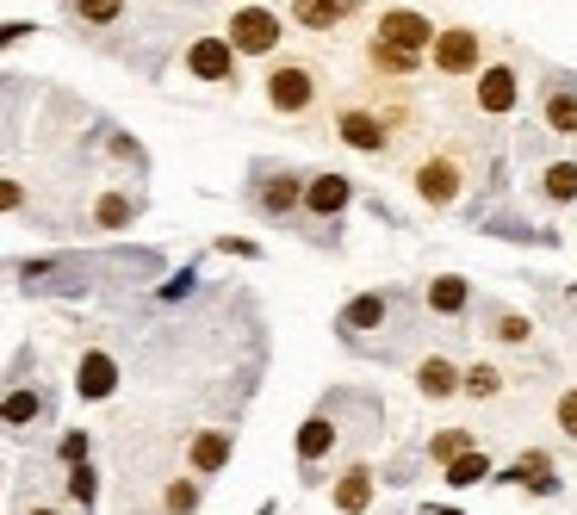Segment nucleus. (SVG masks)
<instances>
[{
	"label": "nucleus",
	"instance_id": "obj_20",
	"mask_svg": "<svg viewBox=\"0 0 577 515\" xmlns=\"http://www.w3.org/2000/svg\"><path fill=\"white\" fill-rule=\"evenodd\" d=\"M546 125L559 131V137H577V94H565V87H559V94L546 100Z\"/></svg>",
	"mask_w": 577,
	"mask_h": 515
},
{
	"label": "nucleus",
	"instance_id": "obj_11",
	"mask_svg": "<svg viewBox=\"0 0 577 515\" xmlns=\"http://www.w3.org/2000/svg\"><path fill=\"white\" fill-rule=\"evenodd\" d=\"M342 13H354V0H292V19L305 32H329Z\"/></svg>",
	"mask_w": 577,
	"mask_h": 515
},
{
	"label": "nucleus",
	"instance_id": "obj_8",
	"mask_svg": "<svg viewBox=\"0 0 577 515\" xmlns=\"http://www.w3.org/2000/svg\"><path fill=\"white\" fill-rule=\"evenodd\" d=\"M342 137H348V150H367V156H379L391 143V131L379 125L373 112H342Z\"/></svg>",
	"mask_w": 577,
	"mask_h": 515
},
{
	"label": "nucleus",
	"instance_id": "obj_15",
	"mask_svg": "<svg viewBox=\"0 0 577 515\" xmlns=\"http://www.w3.org/2000/svg\"><path fill=\"white\" fill-rule=\"evenodd\" d=\"M478 106L484 112H509L515 106V75L509 69H484L478 75Z\"/></svg>",
	"mask_w": 577,
	"mask_h": 515
},
{
	"label": "nucleus",
	"instance_id": "obj_17",
	"mask_svg": "<svg viewBox=\"0 0 577 515\" xmlns=\"http://www.w3.org/2000/svg\"><path fill=\"white\" fill-rule=\"evenodd\" d=\"M329 447H336V422L329 416H311L305 429H298V460H305V466H317Z\"/></svg>",
	"mask_w": 577,
	"mask_h": 515
},
{
	"label": "nucleus",
	"instance_id": "obj_1",
	"mask_svg": "<svg viewBox=\"0 0 577 515\" xmlns=\"http://www.w3.org/2000/svg\"><path fill=\"white\" fill-rule=\"evenodd\" d=\"M379 38H385L391 50H410V56H422V50L435 44V25L422 13H410V7H391L385 19H379Z\"/></svg>",
	"mask_w": 577,
	"mask_h": 515
},
{
	"label": "nucleus",
	"instance_id": "obj_30",
	"mask_svg": "<svg viewBox=\"0 0 577 515\" xmlns=\"http://www.w3.org/2000/svg\"><path fill=\"white\" fill-rule=\"evenodd\" d=\"M125 218H131V199H119V193L100 199V224H106V230H112V224H125Z\"/></svg>",
	"mask_w": 577,
	"mask_h": 515
},
{
	"label": "nucleus",
	"instance_id": "obj_28",
	"mask_svg": "<svg viewBox=\"0 0 577 515\" xmlns=\"http://www.w3.org/2000/svg\"><path fill=\"white\" fill-rule=\"evenodd\" d=\"M32 416H38V391H13V398H7V422H13V429H25Z\"/></svg>",
	"mask_w": 577,
	"mask_h": 515
},
{
	"label": "nucleus",
	"instance_id": "obj_2",
	"mask_svg": "<svg viewBox=\"0 0 577 515\" xmlns=\"http://www.w3.org/2000/svg\"><path fill=\"white\" fill-rule=\"evenodd\" d=\"M230 44L243 50V56H267V50L280 44V19L261 13V7H249V13L230 19Z\"/></svg>",
	"mask_w": 577,
	"mask_h": 515
},
{
	"label": "nucleus",
	"instance_id": "obj_34",
	"mask_svg": "<svg viewBox=\"0 0 577 515\" xmlns=\"http://www.w3.org/2000/svg\"><path fill=\"white\" fill-rule=\"evenodd\" d=\"M32 515H56V509H32Z\"/></svg>",
	"mask_w": 577,
	"mask_h": 515
},
{
	"label": "nucleus",
	"instance_id": "obj_5",
	"mask_svg": "<svg viewBox=\"0 0 577 515\" xmlns=\"http://www.w3.org/2000/svg\"><path fill=\"white\" fill-rule=\"evenodd\" d=\"M435 69L441 75H472V69H478V32H441L435 38Z\"/></svg>",
	"mask_w": 577,
	"mask_h": 515
},
{
	"label": "nucleus",
	"instance_id": "obj_25",
	"mask_svg": "<svg viewBox=\"0 0 577 515\" xmlns=\"http://www.w3.org/2000/svg\"><path fill=\"white\" fill-rule=\"evenodd\" d=\"M466 391H472V398H497V391H503V373L478 360V367H466Z\"/></svg>",
	"mask_w": 577,
	"mask_h": 515
},
{
	"label": "nucleus",
	"instance_id": "obj_32",
	"mask_svg": "<svg viewBox=\"0 0 577 515\" xmlns=\"http://www.w3.org/2000/svg\"><path fill=\"white\" fill-rule=\"evenodd\" d=\"M497 336L503 342H528V317H497Z\"/></svg>",
	"mask_w": 577,
	"mask_h": 515
},
{
	"label": "nucleus",
	"instance_id": "obj_10",
	"mask_svg": "<svg viewBox=\"0 0 577 515\" xmlns=\"http://www.w3.org/2000/svg\"><path fill=\"white\" fill-rule=\"evenodd\" d=\"M112 385H119V367H112V354H87L75 373V391L81 398H112Z\"/></svg>",
	"mask_w": 577,
	"mask_h": 515
},
{
	"label": "nucleus",
	"instance_id": "obj_13",
	"mask_svg": "<svg viewBox=\"0 0 577 515\" xmlns=\"http://www.w3.org/2000/svg\"><path fill=\"white\" fill-rule=\"evenodd\" d=\"M509 484H528V491H559V478H553V460H546V453H522V460H515L509 466Z\"/></svg>",
	"mask_w": 577,
	"mask_h": 515
},
{
	"label": "nucleus",
	"instance_id": "obj_22",
	"mask_svg": "<svg viewBox=\"0 0 577 515\" xmlns=\"http://www.w3.org/2000/svg\"><path fill=\"white\" fill-rule=\"evenodd\" d=\"M546 199H559V205L577 199V162H553L546 168Z\"/></svg>",
	"mask_w": 577,
	"mask_h": 515
},
{
	"label": "nucleus",
	"instance_id": "obj_3",
	"mask_svg": "<svg viewBox=\"0 0 577 515\" xmlns=\"http://www.w3.org/2000/svg\"><path fill=\"white\" fill-rule=\"evenodd\" d=\"M311 69H298V63H286V69H274L267 75V100H274V112H305L311 106Z\"/></svg>",
	"mask_w": 577,
	"mask_h": 515
},
{
	"label": "nucleus",
	"instance_id": "obj_16",
	"mask_svg": "<svg viewBox=\"0 0 577 515\" xmlns=\"http://www.w3.org/2000/svg\"><path fill=\"white\" fill-rule=\"evenodd\" d=\"M218 466H230V429H205L193 441V472H218Z\"/></svg>",
	"mask_w": 577,
	"mask_h": 515
},
{
	"label": "nucleus",
	"instance_id": "obj_31",
	"mask_svg": "<svg viewBox=\"0 0 577 515\" xmlns=\"http://www.w3.org/2000/svg\"><path fill=\"white\" fill-rule=\"evenodd\" d=\"M69 460V466H87V435H63V447H56Z\"/></svg>",
	"mask_w": 577,
	"mask_h": 515
},
{
	"label": "nucleus",
	"instance_id": "obj_33",
	"mask_svg": "<svg viewBox=\"0 0 577 515\" xmlns=\"http://www.w3.org/2000/svg\"><path fill=\"white\" fill-rule=\"evenodd\" d=\"M559 429L577 441V391H565V398H559Z\"/></svg>",
	"mask_w": 577,
	"mask_h": 515
},
{
	"label": "nucleus",
	"instance_id": "obj_9",
	"mask_svg": "<svg viewBox=\"0 0 577 515\" xmlns=\"http://www.w3.org/2000/svg\"><path fill=\"white\" fill-rule=\"evenodd\" d=\"M416 193L429 205H447L453 193H460V168H453V162H422V168H416Z\"/></svg>",
	"mask_w": 577,
	"mask_h": 515
},
{
	"label": "nucleus",
	"instance_id": "obj_24",
	"mask_svg": "<svg viewBox=\"0 0 577 515\" xmlns=\"http://www.w3.org/2000/svg\"><path fill=\"white\" fill-rule=\"evenodd\" d=\"M373 63L391 69V75H416V56H410V50H391L385 38H373Z\"/></svg>",
	"mask_w": 577,
	"mask_h": 515
},
{
	"label": "nucleus",
	"instance_id": "obj_26",
	"mask_svg": "<svg viewBox=\"0 0 577 515\" xmlns=\"http://www.w3.org/2000/svg\"><path fill=\"white\" fill-rule=\"evenodd\" d=\"M75 13L87 19V25H112V19L125 13V0H75Z\"/></svg>",
	"mask_w": 577,
	"mask_h": 515
},
{
	"label": "nucleus",
	"instance_id": "obj_14",
	"mask_svg": "<svg viewBox=\"0 0 577 515\" xmlns=\"http://www.w3.org/2000/svg\"><path fill=\"white\" fill-rule=\"evenodd\" d=\"M379 323H385V298L367 292V298H354V305H348L336 329H342V336H367V329H379Z\"/></svg>",
	"mask_w": 577,
	"mask_h": 515
},
{
	"label": "nucleus",
	"instance_id": "obj_23",
	"mask_svg": "<svg viewBox=\"0 0 577 515\" xmlns=\"http://www.w3.org/2000/svg\"><path fill=\"white\" fill-rule=\"evenodd\" d=\"M429 453H435L441 466H453L460 453H472V435H466V429H447V435H435V441H429Z\"/></svg>",
	"mask_w": 577,
	"mask_h": 515
},
{
	"label": "nucleus",
	"instance_id": "obj_27",
	"mask_svg": "<svg viewBox=\"0 0 577 515\" xmlns=\"http://www.w3.org/2000/svg\"><path fill=\"white\" fill-rule=\"evenodd\" d=\"M63 491H69V503H81V509H87V503H94V472H87V466H69Z\"/></svg>",
	"mask_w": 577,
	"mask_h": 515
},
{
	"label": "nucleus",
	"instance_id": "obj_19",
	"mask_svg": "<svg viewBox=\"0 0 577 515\" xmlns=\"http://www.w3.org/2000/svg\"><path fill=\"white\" fill-rule=\"evenodd\" d=\"M298 199H305V187H298L292 174H274V181L261 187V212H292Z\"/></svg>",
	"mask_w": 577,
	"mask_h": 515
},
{
	"label": "nucleus",
	"instance_id": "obj_7",
	"mask_svg": "<svg viewBox=\"0 0 577 515\" xmlns=\"http://www.w3.org/2000/svg\"><path fill=\"white\" fill-rule=\"evenodd\" d=\"M348 199H354V187H348L342 174H317L311 187H305V205H311L317 218H336V212H342Z\"/></svg>",
	"mask_w": 577,
	"mask_h": 515
},
{
	"label": "nucleus",
	"instance_id": "obj_21",
	"mask_svg": "<svg viewBox=\"0 0 577 515\" xmlns=\"http://www.w3.org/2000/svg\"><path fill=\"white\" fill-rule=\"evenodd\" d=\"M478 478H491V460H484V453H460V460L447 466L453 491H466V484H478Z\"/></svg>",
	"mask_w": 577,
	"mask_h": 515
},
{
	"label": "nucleus",
	"instance_id": "obj_6",
	"mask_svg": "<svg viewBox=\"0 0 577 515\" xmlns=\"http://www.w3.org/2000/svg\"><path fill=\"white\" fill-rule=\"evenodd\" d=\"M416 391H422V398H453V391H466V373H460L453 360L429 354V360L416 367Z\"/></svg>",
	"mask_w": 577,
	"mask_h": 515
},
{
	"label": "nucleus",
	"instance_id": "obj_29",
	"mask_svg": "<svg viewBox=\"0 0 577 515\" xmlns=\"http://www.w3.org/2000/svg\"><path fill=\"white\" fill-rule=\"evenodd\" d=\"M193 503H199V484H193V478H174L168 484V515H187Z\"/></svg>",
	"mask_w": 577,
	"mask_h": 515
},
{
	"label": "nucleus",
	"instance_id": "obj_4",
	"mask_svg": "<svg viewBox=\"0 0 577 515\" xmlns=\"http://www.w3.org/2000/svg\"><path fill=\"white\" fill-rule=\"evenodd\" d=\"M187 69L199 81H230L236 75V44L230 38H199V44L187 50Z\"/></svg>",
	"mask_w": 577,
	"mask_h": 515
},
{
	"label": "nucleus",
	"instance_id": "obj_12",
	"mask_svg": "<svg viewBox=\"0 0 577 515\" xmlns=\"http://www.w3.org/2000/svg\"><path fill=\"white\" fill-rule=\"evenodd\" d=\"M367 503H373V472H367V466L342 472V484H336V509H342V515H360Z\"/></svg>",
	"mask_w": 577,
	"mask_h": 515
},
{
	"label": "nucleus",
	"instance_id": "obj_18",
	"mask_svg": "<svg viewBox=\"0 0 577 515\" xmlns=\"http://www.w3.org/2000/svg\"><path fill=\"white\" fill-rule=\"evenodd\" d=\"M429 311H441V317L466 311V280H460V274H447V280H435V286H429Z\"/></svg>",
	"mask_w": 577,
	"mask_h": 515
}]
</instances>
